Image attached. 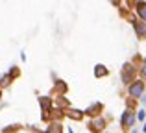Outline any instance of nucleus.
Here are the masks:
<instances>
[{
  "mask_svg": "<svg viewBox=\"0 0 146 133\" xmlns=\"http://www.w3.org/2000/svg\"><path fill=\"white\" fill-rule=\"evenodd\" d=\"M46 133H63V130H61V124L59 122H54L48 126V131Z\"/></svg>",
  "mask_w": 146,
  "mask_h": 133,
  "instance_id": "nucleus-10",
  "label": "nucleus"
},
{
  "mask_svg": "<svg viewBox=\"0 0 146 133\" xmlns=\"http://www.w3.org/2000/svg\"><path fill=\"white\" fill-rule=\"evenodd\" d=\"M100 111H102V104H98V102H96V104H93L85 111V115H89V116H93V118H94V116H100Z\"/></svg>",
  "mask_w": 146,
  "mask_h": 133,
  "instance_id": "nucleus-6",
  "label": "nucleus"
},
{
  "mask_svg": "<svg viewBox=\"0 0 146 133\" xmlns=\"http://www.w3.org/2000/svg\"><path fill=\"white\" fill-rule=\"evenodd\" d=\"M122 81H124L126 85H131V83L135 81V68L129 65V63L122 68Z\"/></svg>",
  "mask_w": 146,
  "mask_h": 133,
  "instance_id": "nucleus-3",
  "label": "nucleus"
},
{
  "mask_svg": "<svg viewBox=\"0 0 146 133\" xmlns=\"http://www.w3.org/2000/svg\"><path fill=\"white\" fill-rule=\"evenodd\" d=\"M141 78H146V59H144V61H143V65H141Z\"/></svg>",
  "mask_w": 146,
  "mask_h": 133,
  "instance_id": "nucleus-12",
  "label": "nucleus"
},
{
  "mask_svg": "<svg viewBox=\"0 0 146 133\" xmlns=\"http://www.w3.org/2000/svg\"><path fill=\"white\" fill-rule=\"evenodd\" d=\"M141 100H143V104H146V94H143V98H141Z\"/></svg>",
  "mask_w": 146,
  "mask_h": 133,
  "instance_id": "nucleus-14",
  "label": "nucleus"
},
{
  "mask_svg": "<svg viewBox=\"0 0 146 133\" xmlns=\"http://www.w3.org/2000/svg\"><path fill=\"white\" fill-rule=\"evenodd\" d=\"M107 74H109V70H107L104 65H96V67H94V76H96V78H104V76H107Z\"/></svg>",
  "mask_w": 146,
  "mask_h": 133,
  "instance_id": "nucleus-9",
  "label": "nucleus"
},
{
  "mask_svg": "<svg viewBox=\"0 0 146 133\" xmlns=\"http://www.w3.org/2000/svg\"><path fill=\"white\" fill-rule=\"evenodd\" d=\"M144 116H146V111H144V109H141V111L137 113V120H141V122H143Z\"/></svg>",
  "mask_w": 146,
  "mask_h": 133,
  "instance_id": "nucleus-13",
  "label": "nucleus"
},
{
  "mask_svg": "<svg viewBox=\"0 0 146 133\" xmlns=\"http://www.w3.org/2000/svg\"><path fill=\"white\" fill-rule=\"evenodd\" d=\"M65 115H67L68 118H72V120H82L85 113L80 111V109H67V111H65Z\"/></svg>",
  "mask_w": 146,
  "mask_h": 133,
  "instance_id": "nucleus-5",
  "label": "nucleus"
},
{
  "mask_svg": "<svg viewBox=\"0 0 146 133\" xmlns=\"http://www.w3.org/2000/svg\"><path fill=\"white\" fill-rule=\"evenodd\" d=\"M11 79H13V76L11 74H7V76H4L2 79H0V87H7L11 83Z\"/></svg>",
  "mask_w": 146,
  "mask_h": 133,
  "instance_id": "nucleus-11",
  "label": "nucleus"
},
{
  "mask_svg": "<svg viewBox=\"0 0 146 133\" xmlns=\"http://www.w3.org/2000/svg\"><path fill=\"white\" fill-rule=\"evenodd\" d=\"M137 15H139V21L146 22V2H139V4H137Z\"/></svg>",
  "mask_w": 146,
  "mask_h": 133,
  "instance_id": "nucleus-8",
  "label": "nucleus"
},
{
  "mask_svg": "<svg viewBox=\"0 0 146 133\" xmlns=\"http://www.w3.org/2000/svg\"><path fill=\"white\" fill-rule=\"evenodd\" d=\"M133 28H135V32H137V35H139V37H144L146 35V22L137 21L135 24H133Z\"/></svg>",
  "mask_w": 146,
  "mask_h": 133,
  "instance_id": "nucleus-7",
  "label": "nucleus"
},
{
  "mask_svg": "<svg viewBox=\"0 0 146 133\" xmlns=\"http://www.w3.org/2000/svg\"><path fill=\"white\" fill-rule=\"evenodd\" d=\"M128 94L133 98V100L143 98V94H144V81L143 79H135L131 85H128Z\"/></svg>",
  "mask_w": 146,
  "mask_h": 133,
  "instance_id": "nucleus-1",
  "label": "nucleus"
},
{
  "mask_svg": "<svg viewBox=\"0 0 146 133\" xmlns=\"http://www.w3.org/2000/svg\"><path fill=\"white\" fill-rule=\"evenodd\" d=\"M89 130L94 131V133H102L106 130V120H104L102 116H94V118L89 122Z\"/></svg>",
  "mask_w": 146,
  "mask_h": 133,
  "instance_id": "nucleus-4",
  "label": "nucleus"
},
{
  "mask_svg": "<svg viewBox=\"0 0 146 133\" xmlns=\"http://www.w3.org/2000/svg\"><path fill=\"white\" fill-rule=\"evenodd\" d=\"M135 120H137V113H133L131 109H126V111L122 113V118H120V126H122V130L128 131L129 128H133Z\"/></svg>",
  "mask_w": 146,
  "mask_h": 133,
  "instance_id": "nucleus-2",
  "label": "nucleus"
},
{
  "mask_svg": "<svg viewBox=\"0 0 146 133\" xmlns=\"http://www.w3.org/2000/svg\"><path fill=\"white\" fill-rule=\"evenodd\" d=\"M143 131H144V133H146V124H144V128H143Z\"/></svg>",
  "mask_w": 146,
  "mask_h": 133,
  "instance_id": "nucleus-15",
  "label": "nucleus"
}]
</instances>
